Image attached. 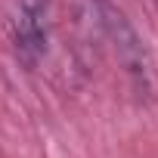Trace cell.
I'll return each mask as SVG.
<instances>
[{
    "label": "cell",
    "mask_w": 158,
    "mask_h": 158,
    "mask_svg": "<svg viewBox=\"0 0 158 158\" xmlns=\"http://www.w3.org/2000/svg\"><path fill=\"white\" fill-rule=\"evenodd\" d=\"M47 10L50 0H19V25H16V50L19 56L34 65L44 53L47 40Z\"/></svg>",
    "instance_id": "cell-1"
}]
</instances>
